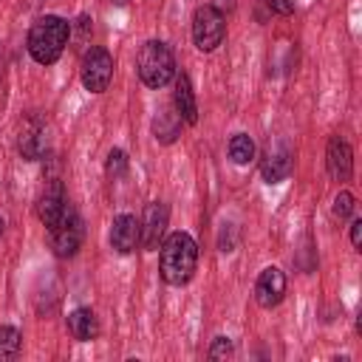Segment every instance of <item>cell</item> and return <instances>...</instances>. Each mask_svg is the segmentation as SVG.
<instances>
[{"instance_id": "obj_1", "label": "cell", "mask_w": 362, "mask_h": 362, "mask_svg": "<svg viewBox=\"0 0 362 362\" xmlns=\"http://www.w3.org/2000/svg\"><path fill=\"white\" fill-rule=\"evenodd\" d=\"M198 269V243L189 232H173L158 246V274L167 286H187Z\"/></svg>"}, {"instance_id": "obj_2", "label": "cell", "mask_w": 362, "mask_h": 362, "mask_svg": "<svg viewBox=\"0 0 362 362\" xmlns=\"http://www.w3.org/2000/svg\"><path fill=\"white\" fill-rule=\"evenodd\" d=\"M68 40H71V23L57 14H45L31 23L25 48L37 65H54L62 57Z\"/></svg>"}, {"instance_id": "obj_3", "label": "cell", "mask_w": 362, "mask_h": 362, "mask_svg": "<svg viewBox=\"0 0 362 362\" xmlns=\"http://www.w3.org/2000/svg\"><path fill=\"white\" fill-rule=\"evenodd\" d=\"M136 71H139V79L147 88H164V85H170L175 79V57H173L170 45L161 42V40H147L139 48Z\"/></svg>"}, {"instance_id": "obj_4", "label": "cell", "mask_w": 362, "mask_h": 362, "mask_svg": "<svg viewBox=\"0 0 362 362\" xmlns=\"http://www.w3.org/2000/svg\"><path fill=\"white\" fill-rule=\"evenodd\" d=\"M226 37V17L212 8L209 3L206 6H198L195 14H192V42L198 51L209 54L215 51Z\"/></svg>"}, {"instance_id": "obj_5", "label": "cell", "mask_w": 362, "mask_h": 362, "mask_svg": "<svg viewBox=\"0 0 362 362\" xmlns=\"http://www.w3.org/2000/svg\"><path fill=\"white\" fill-rule=\"evenodd\" d=\"M51 232V249L57 257H74L82 246V238H85V223L79 218V212L68 204L65 212L59 215V221L48 229Z\"/></svg>"}, {"instance_id": "obj_6", "label": "cell", "mask_w": 362, "mask_h": 362, "mask_svg": "<svg viewBox=\"0 0 362 362\" xmlns=\"http://www.w3.org/2000/svg\"><path fill=\"white\" fill-rule=\"evenodd\" d=\"M79 79L85 85V90L90 93H105L110 79H113V57L107 48L102 45H90L82 57V68H79Z\"/></svg>"}, {"instance_id": "obj_7", "label": "cell", "mask_w": 362, "mask_h": 362, "mask_svg": "<svg viewBox=\"0 0 362 362\" xmlns=\"http://www.w3.org/2000/svg\"><path fill=\"white\" fill-rule=\"evenodd\" d=\"M294 170V147L286 139H274L266 144L260 156V175L266 184H280Z\"/></svg>"}, {"instance_id": "obj_8", "label": "cell", "mask_w": 362, "mask_h": 362, "mask_svg": "<svg viewBox=\"0 0 362 362\" xmlns=\"http://www.w3.org/2000/svg\"><path fill=\"white\" fill-rule=\"evenodd\" d=\"M17 150L25 161H40L48 156V127L40 116H25L23 127H20V139H17Z\"/></svg>"}, {"instance_id": "obj_9", "label": "cell", "mask_w": 362, "mask_h": 362, "mask_svg": "<svg viewBox=\"0 0 362 362\" xmlns=\"http://www.w3.org/2000/svg\"><path fill=\"white\" fill-rule=\"evenodd\" d=\"M65 206H68V198H65L62 181H59L57 175L45 178L42 192H40V198H37V218L42 221V226L51 229V226L59 221V215L65 212Z\"/></svg>"}, {"instance_id": "obj_10", "label": "cell", "mask_w": 362, "mask_h": 362, "mask_svg": "<svg viewBox=\"0 0 362 362\" xmlns=\"http://www.w3.org/2000/svg\"><path fill=\"white\" fill-rule=\"evenodd\" d=\"M167 221H170V209H167L164 201L147 204L144 218H141V223H139V226H141L139 243H141L147 252H156V249L161 246V238H164V232H167Z\"/></svg>"}, {"instance_id": "obj_11", "label": "cell", "mask_w": 362, "mask_h": 362, "mask_svg": "<svg viewBox=\"0 0 362 362\" xmlns=\"http://www.w3.org/2000/svg\"><path fill=\"white\" fill-rule=\"evenodd\" d=\"M286 297V274L277 266H266L255 280V300L260 308H277Z\"/></svg>"}, {"instance_id": "obj_12", "label": "cell", "mask_w": 362, "mask_h": 362, "mask_svg": "<svg viewBox=\"0 0 362 362\" xmlns=\"http://www.w3.org/2000/svg\"><path fill=\"white\" fill-rule=\"evenodd\" d=\"M325 167H328V175L334 181H348L351 178V173H354V150H351V144L345 139H339V136L328 139Z\"/></svg>"}, {"instance_id": "obj_13", "label": "cell", "mask_w": 362, "mask_h": 362, "mask_svg": "<svg viewBox=\"0 0 362 362\" xmlns=\"http://www.w3.org/2000/svg\"><path fill=\"white\" fill-rule=\"evenodd\" d=\"M139 238H141V226H139V221L133 215L122 212V215L113 218V223H110V246H113V252H119V255L136 252Z\"/></svg>"}, {"instance_id": "obj_14", "label": "cell", "mask_w": 362, "mask_h": 362, "mask_svg": "<svg viewBox=\"0 0 362 362\" xmlns=\"http://www.w3.org/2000/svg\"><path fill=\"white\" fill-rule=\"evenodd\" d=\"M175 93H173V102H175V110L181 116L184 124H195L198 122V102H195V90H192V82L189 76L181 71L175 74Z\"/></svg>"}, {"instance_id": "obj_15", "label": "cell", "mask_w": 362, "mask_h": 362, "mask_svg": "<svg viewBox=\"0 0 362 362\" xmlns=\"http://www.w3.org/2000/svg\"><path fill=\"white\" fill-rule=\"evenodd\" d=\"M68 331H71V337L79 339V342L96 339V337H99V317H96V311L88 308V305L74 308V311L68 314Z\"/></svg>"}, {"instance_id": "obj_16", "label": "cell", "mask_w": 362, "mask_h": 362, "mask_svg": "<svg viewBox=\"0 0 362 362\" xmlns=\"http://www.w3.org/2000/svg\"><path fill=\"white\" fill-rule=\"evenodd\" d=\"M181 116L175 107H161L156 116H153V136L158 144H173L181 133Z\"/></svg>"}, {"instance_id": "obj_17", "label": "cell", "mask_w": 362, "mask_h": 362, "mask_svg": "<svg viewBox=\"0 0 362 362\" xmlns=\"http://www.w3.org/2000/svg\"><path fill=\"white\" fill-rule=\"evenodd\" d=\"M229 158L238 164V167H243V164H249L252 158H255V141H252V136H246V133H235L232 139H229Z\"/></svg>"}, {"instance_id": "obj_18", "label": "cell", "mask_w": 362, "mask_h": 362, "mask_svg": "<svg viewBox=\"0 0 362 362\" xmlns=\"http://www.w3.org/2000/svg\"><path fill=\"white\" fill-rule=\"evenodd\" d=\"M20 348H23V334L14 325H0V362L17 359Z\"/></svg>"}, {"instance_id": "obj_19", "label": "cell", "mask_w": 362, "mask_h": 362, "mask_svg": "<svg viewBox=\"0 0 362 362\" xmlns=\"http://www.w3.org/2000/svg\"><path fill=\"white\" fill-rule=\"evenodd\" d=\"M127 167H130L127 153H124L122 147H113V150L107 153V158H105V175H107L110 181H119V178L127 175Z\"/></svg>"}, {"instance_id": "obj_20", "label": "cell", "mask_w": 362, "mask_h": 362, "mask_svg": "<svg viewBox=\"0 0 362 362\" xmlns=\"http://www.w3.org/2000/svg\"><path fill=\"white\" fill-rule=\"evenodd\" d=\"M331 212H334V218H337V221H348V218L354 215V195H351L348 189L337 192V198H334V206H331Z\"/></svg>"}, {"instance_id": "obj_21", "label": "cell", "mask_w": 362, "mask_h": 362, "mask_svg": "<svg viewBox=\"0 0 362 362\" xmlns=\"http://www.w3.org/2000/svg\"><path fill=\"white\" fill-rule=\"evenodd\" d=\"M235 246H238V226H235V223H221L218 249H221V252H235Z\"/></svg>"}, {"instance_id": "obj_22", "label": "cell", "mask_w": 362, "mask_h": 362, "mask_svg": "<svg viewBox=\"0 0 362 362\" xmlns=\"http://www.w3.org/2000/svg\"><path fill=\"white\" fill-rule=\"evenodd\" d=\"M232 354H235V345H232L229 337H215L212 345H209V351H206L209 359H229Z\"/></svg>"}, {"instance_id": "obj_23", "label": "cell", "mask_w": 362, "mask_h": 362, "mask_svg": "<svg viewBox=\"0 0 362 362\" xmlns=\"http://www.w3.org/2000/svg\"><path fill=\"white\" fill-rule=\"evenodd\" d=\"M263 3L272 14H280V17H288L294 11V0H263Z\"/></svg>"}, {"instance_id": "obj_24", "label": "cell", "mask_w": 362, "mask_h": 362, "mask_svg": "<svg viewBox=\"0 0 362 362\" xmlns=\"http://www.w3.org/2000/svg\"><path fill=\"white\" fill-rule=\"evenodd\" d=\"M351 246H354V249L362 246V218H354V221H351Z\"/></svg>"}, {"instance_id": "obj_25", "label": "cell", "mask_w": 362, "mask_h": 362, "mask_svg": "<svg viewBox=\"0 0 362 362\" xmlns=\"http://www.w3.org/2000/svg\"><path fill=\"white\" fill-rule=\"evenodd\" d=\"M209 6H212V8H218L223 17H226L229 11H235V0H212Z\"/></svg>"}, {"instance_id": "obj_26", "label": "cell", "mask_w": 362, "mask_h": 362, "mask_svg": "<svg viewBox=\"0 0 362 362\" xmlns=\"http://www.w3.org/2000/svg\"><path fill=\"white\" fill-rule=\"evenodd\" d=\"M3 226H6V221H3V218H0V235H3Z\"/></svg>"}, {"instance_id": "obj_27", "label": "cell", "mask_w": 362, "mask_h": 362, "mask_svg": "<svg viewBox=\"0 0 362 362\" xmlns=\"http://www.w3.org/2000/svg\"><path fill=\"white\" fill-rule=\"evenodd\" d=\"M0 74H3V57H0Z\"/></svg>"}]
</instances>
